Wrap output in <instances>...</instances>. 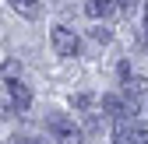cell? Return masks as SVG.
<instances>
[{
	"label": "cell",
	"mask_w": 148,
	"mask_h": 144,
	"mask_svg": "<svg viewBox=\"0 0 148 144\" xmlns=\"http://www.w3.org/2000/svg\"><path fill=\"white\" fill-rule=\"evenodd\" d=\"M113 7H116L113 0H88V4H85V14L99 21V18H109V14H113Z\"/></svg>",
	"instance_id": "7"
},
{
	"label": "cell",
	"mask_w": 148,
	"mask_h": 144,
	"mask_svg": "<svg viewBox=\"0 0 148 144\" xmlns=\"http://www.w3.org/2000/svg\"><path fill=\"white\" fill-rule=\"evenodd\" d=\"M60 144H85V134H81V130H74V134L60 137Z\"/></svg>",
	"instance_id": "11"
},
{
	"label": "cell",
	"mask_w": 148,
	"mask_h": 144,
	"mask_svg": "<svg viewBox=\"0 0 148 144\" xmlns=\"http://www.w3.org/2000/svg\"><path fill=\"white\" fill-rule=\"evenodd\" d=\"M4 77L7 81H18V77H21V63H18V60H7L4 63Z\"/></svg>",
	"instance_id": "9"
},
{
	"label": "cell",
	"mask_w": 148,
	"mask_h": 144,
	"mask_svg": "<svg viewBox=\"0 0 148 144\" xmlns=\"http://www.w3.org/2000/svg\"><path fill=\"white\" fill-rule=\"evenodd\" d=\"M102 109L109 113V116H116V120H123V116H131V109H127V102H123V95H102ZM134 120V116H131Z\"/></svg>",
	"instance_id": "6"
},
{
	"label": "cell",
	"mask_w": 148,
	"mask_h": 144,
	"mask_svg": "<svg viewBox=\"0 0 148 144\" xmlns=\"http://www.w3.org/2000/svg\"><path fill=\"white\" fill-rule=\"evenodd\" d=\"M145 28H148V0H145Z\"/></svg>",
	"instance_id": "15"
},
{
	"label": "cell",
	"mask_w": 148,
	"mask_h": 144,
	"mask_svg": "<svg viewBox=\"0 0 148 144\" xmlns=\"http://www.w3.org/2000/svg\"><path fill=\"white\" fill-rule=\"evenodd\" d=\"M49 42H53V49H57V56H78V49H81L78 35H74L71 28H64V25H57L49 32Z\"/></svg>",
	"instance_id": "2"
},
{
	"label": "cell",
	"mask_w": 148,
	"mask_h": 144,
	"mask_svg": "<svg viewBox=\"0 0 148 144\" xmlns=\"http://www.w3.org/2000/svg\"><path fill=\"white\" fill-rule=\"evenodd\" d=\"M145 95H148V77H127L123 81V102H127V109H131V116L138 113V105H141Z\"/></svg>",
	"instance_id": "3"
},
{
	"label": "cell",
	"mask_w": 148,
	"mask_h": 144,
	"mask_svg": "<svg viewBox=\"0 0 148 144\" xmlns=\"http://www.w3.org/2000/svg\"><path fill=\"white\" fill-rule=\"evenodd\" d=\"M116 144H148V130L138 120L123 116V120H116Z\"/></svg>",
	"instance_id": "1"
},
{
	"label": "cell",
	"mask_w": 148,
	"mask_h": 144,
	"mask_svg": "<svg viewBox=\"0 0 148 144\" xmlns=\"http://www.w3.org/2000/svg\"><path fill=\"white\" fill-rule=\"evenodd\" d=\"M7 92H11V102H14V109H18V113H25L28 105H32V92H28L21 81H11V84H7Z\"/></svg>",
	"instance_id": "5"
},
{
	"label": "cell",
	"mask_w": 148,
	"mask_h": 144,
	"mask_svg": "<svg viewBox=\"0 0 148 144\" xmlns=\"http://www.w3.org/2000/svg\"><path fill=\"white\" fill-rule=\"evenodd\" d=\"M46 130H49L53 137L60 141V137H67V134H74L78 127H74V120H71V116H64V113H53V116L46 120Z\"/></svg>",
	"instance_id": "4"
},
{
	"label": "cell",
	"mask_w": 148,
	"mask_h": 144,
	"mask_svg": "<svg viewBox=\"0 0 148 144\" xmlns=\"http://www.w3.org/2000/svg\"><path fill=\"white\" fill-rule=\"evenodd\" d=\"M11 7L18 14H25V18H35L39 14V0H11Z\"/></svg>",
	"instance_id": "8"
},
{
	"label": "cell",
	"mask_w": 148,
	"mask_h": 144,
	"mask_svg": "<svg viewBox=\"0 0 148 144\" xmlns=\"http://www.w3.org/2000/svg\"><path fill=\"white\" fill-rule=\"evenodd\" d=\"M92 105V95H74V109H88Z\"/></svg>",
	"instance_id": "12"
},
{
	"label": "cell",
	"mask_w": 148,
	"mask_h": 144,
	"mask_svg": "<svg viewBox=\"0 0 148 144\" xmlns=\"http://www.w3.org/2000/svg\"><path fill=\"white\" fill-rule=\"evenodd\" d=\"M113 4H120V7H123V11H127V14H131V11H134V7H138V0H113Z\"/></svg>",
	"instance_id": "14"
},
{
	"label": "cell",
	"mask_w": 148,
	"mask_h": 144,
	"mask_svg": "<svg viewBox=\"0 0 148 144\" xmlns=\"http://www.w3.org/2000/svg\"><path fill=\"white\" fill-rule=\"evenodd\" d=\"M92 39H95V42H109V39H113V32H109V28H92Z\"/></svg>",
	"instance_id": "10"
},
{
	"label": "cell",
	"mask_w": 148,
	"mask_h": 144,
	"mask_svg": "<svg viewBox=\"0 0 148 144\" xmlns=\"http://www.w3.org/2000/svg\"><path fill=\"white\" fill-rule=\"evenodd\" d=\"M7 144H46V141H39V137H11Z\"/></svg>",
	"instance_id": "13"
}]
</instances>
